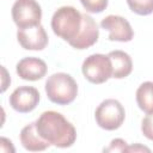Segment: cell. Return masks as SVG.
Here are the masks:
<instances>
[{
	"label": "cell",
	"mask_w": 153,
	"mask_h": 153,
	"mask_svg": "<svg viewBox=\"0 0 153 153\" xmlns=\"http://www.w3.org/2000/svg\"><path fill=\"white\" fill-rule=\"evenodd\" d=\"M112 66V78H127L133 71V61L128 53L123 50H112L108 54Z\"/></svg>",
	"instance_id": "cell-13"
},
{
	"label": "cell",
	"mask_w": 153,
	"mask_h": 153,
	"mask_svg": "<svg viewBox=\"0 0 153 153\" xmlns=\"http://www.w3.org/2000/svg\"><path fill=\"white\" fill-rule=\"evenodd\" d=\"M141 131H142L145 137L153 141V112L147 114V116L142 118V121H141Z\"/></svg>",
	"instance_id": "cell-17"
},
{
	"label": "cell",
	"mask_w": 153,
	"mask_h": 153,
	"mask_svg": "<svg viewBox=\"0 0 153 153\" xmlns=\"http://www.w3.org/2000/svg\"><path fill=\"white\" fill-rule=\"evenodd\" d=\"M100 26L104 30L109 31V39L116 42H130L134 37V31L130 23L116 14L106 16L102 19Z\"/></svg>",
	"instance_id": "cell-8"
},
{
	"label": "cell",
	"mask_w": 153,
	"mask_h": 153,
	"mask_svg": "<svg viewBox=\"0 0 153 153\" xmlns=\"http://www.w3.org/2000/svg\"><path fill=\"white\" fill-rule=\"evenodd\" d=\"M11 14L18 29H24L41 24L42 8L36 0H16Z\"/></svg>",
	"instance_id": "cell-6"
},
{
	"label": "cell",
	"mask_w": 153,
	"mask_h": 153,
	"mask_svg": "<svg viewBox=\"0 0 153 153\" xmlns=\"http://www.w3.org/2000/svg\"><path fill=\"white\" fill-rule=\"evenodd\" d=\"M51 29L56 36L71 44L82 29V13L73 6H62L51 17Z\"/></svg>",
	"instance_id": "cell-2"
},
{
	"label": "cell",
	"mask_w": 153,
	"mask_h": 153,
	"mask_svg": "<svg viewBox=\"0 0 153 153\" xmlns=\"http://www.w3.org/2000/svg\"><path fill=\"white\" fill-rule=\"evenodd\" d=\"M1 71H2V88H1V92H5L7 86L11 84V78L7 75V72H6V68L2 66L1 67Z\"/></svg>",
	"instance_id": "cell-19"
},
{
	"label": "cell",
	"mask_w": 153,
	"mask_h": 153,
	"mask_svg": "<svg viewBox=\"0 0 153 153\" xmlns=\"http://www.w3.org/2000/svg\"><path fill=\"white\" fill-rule=\"evenodd\" d=\"M8 103L20 114L31 112L39 103V92L33 86H19L11 93Z\"/></svg>",
	"instance_id": "cell-7"
},
{
	"label": "cell",
	"mask_w": 153,
	"mask_h": 153,
	"mask_svg": "<svg viewBox=\"0 0 153 153\" xmlns=\"http://www.w3.org/2000/svg\"><path fill=\"white\" fill-rule=\"evenodd\" d=\"M19 137H20V142H22L23 147L30 152L44 151L50 146V143L48 141H45L37 131L36 122H31V123L26 124L20 130Z\"/></svg>",
	"instance_id": "cell-12"
},
{
	"label": "cell",
	"mask_w": 153,
	"mask_h": 153,
	"mask_svg": "<svg viewBox=\"0 0 153 153\" xmlns=\"http://www.w3.org/2000/svg\"><path fill=\"white\" fill-rule=\"evenodd\" d=\"M129 8L139 16L153 13V0H127Z\"/></svg>",
	"instance_id": "cell-15"
},
{
	"label": "cell",
	"mask_w": 153,
	"mask_h": 153,
	"mask_svg": "<svg viewBox=\"0 0 153 153\" xmlns=\"http://www.w3.org/2000/svg\"><path fill=\"white\" fill-rule=\"evenodd\" d=\"M98 37H99V29H98L94 19L91 16L82 13V29H81L78 38L69 45L75 49H79V50L87 49V48L92 47L98 41Z\"/></svg>",
	"instance_id": "cell-11"
},
{
	"label": "cell",
	"mask_w": 153,
	"mask_h": 153,
	"mask_svg": "<svg viewBox=\"0 0 153 153\" xmlns=\"http://www.w3.org/2000/svg\"><path fill=\"white\" fill-rule=\"evenodd\" d=\"M36 128L45 141L59 148H68L76 140L74 126L57 111L42 112L36 120Z\"/></svg>",
	"instance_id": "cell-1"
},
{
	"label": "cell",
	"mask_w": 153,
	"mask_h": 153,
	"mask_svg": "<svg viewBox=\"0 0 153 153\" xmlns=\"http://www.w3.org/2000/svg\"><path fill=\"white\" fill-rule=\"evenodd\" d=\"M94 118L97 124L105 130L118 129L126 118V111L123 105L117 99H105L103 100L94 111Z\"/></svg>",
	"instance_id": "cell-4"
},
{
	"label": "cell",
	"mask_w": 153,
	"mask_h": 153,
	"mask_svg": "<svg viewBox=\"0 0 153 153\" xmlns=\"http://www.w3.org/2000/svg\"><path fill=\"white\" fill-rule=\"evenodd\" d=\"M81 72L90 82L103 84L112 78L110 57L104 54H92L84 60Z\"/></svg>",
	"instance_id": "cell-5"
},
{
	"label": "cell",
	"mask_w": 153,
	"mask_h": 153,
	"mask_svg": "<svg viewBox=\"0 0 153 153\" xmlns=\"http://www.w3.org/2000/svg\"><path fill=\"white\" fill-rule=\"evenodd\" d=\"M44 87L48 99L57 105L71 104L78 96L76 81L73 76L63 72L54 73L48 76Z\"/></svg>",
	"instance_id": "cell-3"
},
{
	"label": "cell",
	"mask_w": 153,
	"mask_h": 153,
	"mask_svg": "<svg viewBox=\"0 0 153 153\" xmlns=\"http://www.w3.org/2000/svg\"><path fill=\"white\" fill-rule=\"evenodd\" d=\"M82 7L90 13H100L108 7L109 0H80Z\"/></svg>",
	"instance_id": "cell-16"
},
{
	"label": "cell",
	"mask_w": 153,
	"mask_h": 153,
	"mask_svg": "<svg viewBox=\"0 0 153 153\" xmlns=\"http://www.w3.org/2000/svg\"><path fill=\"white\" fill-rule=\"evenodd\" d=\"M128 143L123 139H114L111 140L110 145L103 149V152H127Z\"/></svg>",
	"instance_id": "cell-18"
},
{
	"label": "cell",
	"mask_w": 153,
	"mask_h": 153,
	"mask_svg": "<svg viewBox=\"0 0 153 153\" xmlns=\"http://www.w3.org/2000/svg\"><path fill=\"white\" fill-rule=\"evenodd\" d=\"M127 152H151V149L148 147L140 145V143H135L133 146H128Z\"/></svg>",
	"instance_id": "cell-20"
},
{
	"label": "cell",
	"mask_w": 153,
	"mask_h": 153,
	"mask_svg": "<svg viewBox=\"0 0 153 153\" xmlns=\"http://www.w3.org/2000/svg\"><path fill=\"white\" fill-rule=\"evenodd\" d=\"M136 103L143 112H153V81H145L137 87Z\"/></svg>",
	"instance_id": "cell-14"
},
{
	"label": "cell",
	"mask_w": 153,
	"mask_h": 153,
	"mask_svg": "<svg viewBox=\"0 0 153 153\" xmlns=\"http://www.w3.org/2000/svg\"><path fill=\"white\" fill-rule=\"evenodd\" d=\"M48 67L47 63L35 56H29L24 57L18 61L16 65V72L17 74L23 79V80H29V81H36L42 79L47 74Z\"/></svg>",
	"instance_id": "cell-10"
},
{
	"label": "cell",
	"mask_w": 153,
	"mask_h": 153,
	"mask_svg": "<svg viewBox=\"0 0 153 153\" xmlns=\"http://www.w3.org/2000/svg\"><path fill=\"white\" fill-rule=\"evenodd\" d=\"M17 39L22 48L26 50H43L48 44V35L41 24L18 29Z\"/></svg>",
	"instance_id": "cell-9"
}]
</instances>
